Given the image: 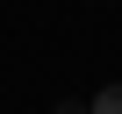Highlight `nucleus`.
I'll use <instances>...</instances> for the list:
<instances>
[{
    "label": "nucleus",
    "mask_w": 122,
    "mask_h": 114,
    "mask_svg": "<svg viewBox=\"0 0 122 114\" xmlns=\"http://www.w3.org/2000/svg\"><path fill=\"white\" fill-rule=\"evenodd\" d=\"M50 114H86V100H57V107H50Z\"/></svg>",
    "instance_id": "2"
},
{
    "label": "nucleus",
    "mask_w": 122,
    "mask_h": 114,
    "mask_svg": "<svg viewBox=\"0 0 122 114\" xmlns=\"http://www.w3.org/2000/svg\"><path fill=\"white\" fill-rule=\"evenodd\" d=\"M86 114H122V86H101V93L86 100Z\"/></svg>",
    "instance_id": "1"
}]
</instances>
